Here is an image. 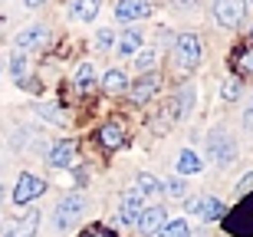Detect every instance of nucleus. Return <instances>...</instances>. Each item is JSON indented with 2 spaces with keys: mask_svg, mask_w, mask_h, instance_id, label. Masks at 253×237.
I'll use <instances>...</instances> for the list:
<instances>
[{
  "mask_svg": "<svg viewBox=\"0 0 253 237\" xmlns=\"http://www.w3.org/2000/svg\"><path fill=\"white\" fill-rule=\"evenodd\" d=\"M247 17V3L244 0H217L214 3V20L224 30H237Z\"/></svg>",
  "mask_w": 253,
  "mask_h": 237,
  "instance_id": "7ed1b4c3",
  "label": "nucleus"
},
{
  "mask_svg": "<svg viewBox=\"0 0 253 237\" xmlns=\"http://www.w3.org/2000/svg\"><path fill=\"white\" fill-rule=\"evenodd\" d=\"M112 40H115V33H112V30H99V37H95V43H99V47H109V43H112Z\"/></svg>",
  "mask_w": 253,
  "mask_h": 237,
  "instance_id": "7c9ffc66",
  "label": "nucleus"
},
{
  "mask_svg": "<svg viewBox=\"0 0 253 237\" xmlns=\"http://www.w3.org/2000/svg\"><path fill=\"white\" fill-rule=\"evenodd\" d=\"M46 191V181L40 178V175H33V171H23L17 178V185H13V204L17 208H27V204H33V201L40 198Z\"/></svg>",
  "mask_w": 253,
  "mask_h": 237,
  "instance_id": "f03ea898",
  "label": "nucleus"
},
{
  "mask_svg": "<svg viewBox=\"0 0 253 237\" xmlns=\"http://www.w3.org/2000/svg\"><path fill=\"white\" fill-rule=\"evenodd\" d=\"M79 237H115V234L109 228H102V224H89V228H85Z\"/></svg>",
  "mask_w": 253,
  "mask_h": 237,
  "instance_id": "cd10ccee",
  "label": "nucleus"
},
{
  "mask_svg": "<svg viewBox=\"0 0 253 237\" xmlns=\"http://www.w3.org/2000/svg\"><path fill=\"white\" fill-rule=\"evenodd\" d=\"M0 76H3V56H0Z\"/></svg>",
  "mask_w": 253,
  "mask_h": 237,
  "instance_id": "473e14b6",
  "label": "nucleus"
},
{
  "mask_svg": "<svg viewBox=\"0 0 253 237\" xmlns=\"http://www.w3.org/2000/svg\"><path fill=\"white\" fill-rule=\"evenodd\" d=\"M46 40H49V30L46 27H27V30H20V33H17L13 43H17V49L23 53V49H40Z\"/></svg>",
  "mask_w": 253,
  "mask_h": 237,
  "instance_id": "f8f14e48",
  "label": "nucleus"
},
{
  "mask_svg": "<svg viewBox=\"0 0 253 237\" xmlns=\"http://www.w3.org/2000/svg\"><path fill=\"white\" fill-rule=\"evenodd\" d=\"M237 194H240V198H247V194H253V171L240 178V185H237Z\"/></svg>",
  "mask_w": 253,
  "mask_h": 237,
  "instance_id": "c85d7f7f",
  "label": "nucleus"
},
{
  "mask_svg": "<svg viewBox=\"0 0 253 237\" xmlns=\"http://www.w3.org/2000/svg\"><path fill=\"white\" fill-rule=\"evenodd\" d=\"M135 228H138L141 234H158V231L165 228V208H161V204L141 208V214H138V224H135Z\"/></svg>",
  "mask_w": 253,
  "mask_h": 237,
  "instance_id": "9b49d317",
  "label": "nucleus"
},
{
  "mask_svg": "<svg viewBox=\"0 0 253 237\" xmlns=\"http://www.w3.org/2000/svg\"><path fill=\"white\" fill-rule=\"evenodd\" d=\"M151 63H155V53H151V49H145V53L138 56V69H145V73H151Z\"/></svg>",
  "mask_w": 253,
  "mask_h": 237,
  "instance_id": "c756f323",
  "label": "nucleus"
},
{
  "mask_svg": "<svg viewBox=\"0 0 253 237\" xmlns=\"http://www.w3.org/2000/svg\"><path fill=\"white\" fill-rule=\"evenodd\" d=\"M95 13H99V0H79V3H73V7H69V17H73V20H83V23L95 20Z\"/></svg>",
  "mask_w": 253,
  "mask_h": 237,
  "instance_id": "a211bd4d",
  "label": "nucleus"
},
{
  "mask_svg": "<svg viewBox=\"0 0 253 237\" xmlns=\"http://www.w3.org/2000/svg\"><path fill=\"white\" fill-rule=\"evenodd\" d=\"M158 86H161L158 73H141V79H135V86L128 89V99H131L135 105H145L151 95L158 93Z\"/></svg>",
  "mask_w": 253,
  "mask_h": 237,
  "instance_id": "0eeeda50",
  "label": "nucleus"
},
{
  "mask_svg": "<svg viewBox=\"0 0 253 237\" xmlns=\"http://www.w3.org/2000/svg\"><path fill=\"white\" fill-rule=\"evenodd\" d=\"M207 155L220 165V168H227V165H234L237 161V142L230 139V132H224V129H214V132L207 135Z\"/></svg>",
  "mask_w": 253,
  "mask_h": 237,
  "instance_id": "f257e3e1",
  "label": "nucleus"
},
{
  "mask_svg": "<svg viewBox=\"0 0 253 237\" xmlns=\"http://www.w3.org/2000/svg\"><path fill=\"white\" fill-rule=\"evenodd\" d=\"M10 76L17 86H27V53H10Z\"/></svg>",
  "mask_w": 253,
  "mask_h": 237,
  "instance_id": "412c9836",
  "label": "nucleus"
},
{
  "mask_svg": "<svg viewBox=\"0 0 253 237\" xmlns=\"http://www.w3.org/2000/svg\"><path fill=\"white\" fill-rule=\"evenodd\" d=\"M224 201L214 198V194H207V198H191L188 201V214H197L201 221H220L224 218Z\"/></svg>",
  "mask_w": 253,
  "mask_h": 237,
  "instance_id": "423d86ee",
  "label": "nucleus"
},
{
  "mask_svg": "<svg viewBox=\"0 0 253 237\" xmlns=\"http://www.w3.org/2000/svg\"><path fill=\"white\" fill-rule=\"evenodd\" d=\"M138 214H141V194L128 191L122 198V208H119V221L122 224H138Z\"/></svg>",
  "mask_w": 253,
  "mask_h": 237,
  "instance_id": "4468645a",
  "label": "nucleus"
},
{
  "mask_svg": "<svg viewBox=\"0 0 253 237\" xmlns=\"http://www.w3.org/2000/svg\"><path fill=\"white\" fill-rule=\"evenodd\" d=\"M230 66H234L237 79L240 76H253V40H247L244 47H237V53L230 56Z\"/></svg>",
  "mask_w": 253,
  "mask_h": 237,
  "instance_id": "ddd939ff",
  "label": "nucleus"
},
{
  "mask_svg": "<svg viewBox=\"0 0 253 237\" xmlns=\"http://www.w3.org/2000/svg\"><path fill=\"white\" fill-rule=\"evenodd\" d=\"M138 49H141V30L128 27L122 37H119V56H135Z\"/></svg>",
  "mask_w": 253,
  "mask_h": 237,
  "instance_id": "dca6fc26",
  "label": "nucleus"
},
{
  "mask_svg": "<svg viewBox=\"0 0 253 237\" xmlns=\"http://www.w3.org/2000/svg\"><path fill=\"white\" fill-rule=\"evenodd\" d=\"M194 99H197L194 86H184V89H181V95H178V115H191V109H194Z\"/></svg>",
  "mask_w": 253,
  "mask_h": 237,
  "instance_id": "393cba45",
  "label": "nucleus"
},
{
  "mask_svg": "<svg viewBox=\"0 0 253 237\" xmlns=\"http://www.w3.org/2000/svg\"><path fill=\"white\" fill-rule=\"evenodd\" d=\"M158 237H191V228H188V221H168L165 228L158 231Z\"/></svg>",
  "mask_w": 253,
  "mask_h": 237,
  "instance_id": "5701e85b",
  "label": "nucleus"
},
{
  "mask_svg": "<svg viewBox=\"0 0 253 237\" xmlns=\"http://www.w3.org/2000/svg\"><path fill=\"white\" fill-rule=\"evenodd\" d=\"M3 194H7V188H0V201H3Z\"/></svg>",
  "mask_w": 253,
  "mask_h": 237,
  "instance_id": "72a5a7b5",
  "label": "nucleus"
},
{
  "mask_svg": "<svg viewBox=\"0 0 253 237\" xmlns=\"http://www.w3.org/2000/svg\"><path fill=\"white\" fill-rule=\"evenodd\" d=\"M37 231H40V211H30L20 221H10L0 237H37Z\"/></svg>",
  "mask_w": 253,
  "mask_h": 237,
  "instance_id": "1a4fd4ad",
  "label": "nucleus"
},
{
  "mask_svg": "<svg viewBox=\"0 0 253 237\" xmlns=\"http://www.w3.org/2000/svg\"><path fill=\"white\" fill-rule=\"evenodd\" d=\"M220 95H224V102H234V99H240V79L230 76L224 83V89H220Z\"/></svg>",
  "mask_w": 253,
  "mask_h": 237,
  "instance_id": "bb28decb",
  "label": "nucleus"
},
{
  "mask_svg": "<svg viewBox=\"0 0 253 237\" xmlns=\"http://www.w3.org/2000/svg\"><path fill=\"white\" fill-rule=\"evenodd\" d=\"M37 112L43 115L46 122H53V125H63V122H66L63 109H56V102H37Z\"/></svg>",
  "mask_w": 253,
  "mask_h": 237,
  "instance_id": "4be33fe9",
  "label": "nucleus"
},
{
  "mask_svg": "<svg viewBox=\"0 0 253 237\" xmlns=\"http://www.w3.org/2000/svg\"><path fill=\"white\" fill-rule=\"evenodd\" d=\"M135 191L145 198V194H155V191H161V185H158V178H155V175H148V171H145V175H138V181H135Z\"/></svg>",
  "mask_w": 253,
  "mask_h": 237,
  "instance_id": "b1692460",
  "label": "nucleus"
},
{
  "mask_svg": "<svg viewBox=\"0 0 253 237\" xmlns=\"http://www.w3.org/2000/svg\"><path fill=\"white\" fill-rule=\"evenodd\" d=\"M201 168H204V158H201L197 152L184 148V152L178 155V175H197Z\"/></svg>",
  "mask_w": 253,
  "mask_h": 237,
  "instance_id": "f3484780",
  "label": "nucleus"
},
{
  "mask_svg": "<svg viewBox=\"0 0 253 237\" xmlns=\"http://www.w3.org/2000/svg\"><path fill=\"white\" fill-rule=\"evenodd\" d=\"M83 211H85V194H66L56 208V228L69 231L76 221L83 218Z\"/></svg>",
  "mask_w": 253,
  "mask_h": 237,
  "instance_id": "20e7f679",
  "label": "nucleus"
},
{
  "mask_svg": "<svg viewBox=\"0 0 253 237\" xmlns=\"http://www.w3.org/2000/svg\"><path fill=\"white\" fill-rule=\"evenodd\" d=\"M102 89H105V93H112V95H119V93L128 89V79H125L122 69H109V73L102 76Z\"/></svg>",
  "mask_w": 253,
  "mask_h": 237,
  "instance_id": "6ab92c4d",
  "label": "nucleus"
},
{
  "mask_svg": "<svg viewBox=\"0 0 253 237\" xmlns=\"http://www.w3.org/2000/svg\"><path fill=\"white\" fill-rule=\"evenodd\" d=\"M151 7L145 3V0H122V3H115V20L119 23H135V20L148 17Z\"/></svg>",
  "mask_w": 253,
  "mask_h": 237,
  "instance_id": "9d476101",
  "label": "nucleus"
},
{
  "mask_svg": "<svg viewBox=\"0 0 253 237\" xmlns=\"http://www.w3.org/2000/svg\"><path fill=\"white\" fill-rule=\"evenodd\" d=\"M46 161L53 168H73L76 165V139H59V142L49 148Z\"/></svg>",
  "mask_w": 253,
  "mask_h": 237,
  "instance_id": "6e6552de",
  "label": "nucleus"
},
{
  "mask_svg": "<svg viewBox=\"0 0 253 237\" xmlns=\"http://www.w3.org/2000/svg\"><path fill=\"white\" fill-rule=\"evenodd\" d=\"M76 89H79V93H89V89H92L95 86V66L92 63H83V66L76 69Z\"/></svg>",
  "mask_w": 253,
  "mask_h": 237,
  "instance_id": "aec40b11",
  "label": "nucleus"
},
{
  "mask_svg": "<svg viewBox=\"0 0 253 237\" xmlns=\"http://www.w3.org/2000/svg\"><path fill=\"white\" fill-rule=\"evenodd\" d=\"M161 191H165L168 198H184V194H188V185H184V178H171V181L161 185Z\"/></svg>",
  "mask_w": 253,
  "mask_h": 237,
  "instance_id": "a878e982",
  "label": "nucleus"
},
{
  "mask_svg": "<svg viewBox=\"0 0 253 237\" xmlns=\"http://www.w3.org/2000/svg\"><path fill=\"white\" fill-rule=\"evenodd\" d=\"M99 142L109 148V152H115V148H122L125 145V129L119 122H109V125H102L99 129Z\"/></svg>",
  "mask_w": 253,
  "mask_h": 237,
  "instance_id": "2eb2a0df",
  "label": "nucleus"
},
{
  "mask_svg": "<svg viewBox=\"0 0 253 237\" xmlns=\"http://www.w3.org/2000/svg\"><path fill=\"white\" fill-rule=\"evenodd\" d=\"M174 53H178V66L181 69H194L201 63V40L194 33H181L174 40Z\"/></svg>",
  "mask_w": 253,
  "mask_h": 237,
  "instance_id": "39448f33",
  "label": "nucleus"
},
{
  "mask_svg": "<svg viewBox=\"0 0 253 237\" xmlns=\"http://www.w3.org/2000/svg\"><path fill=\"white\" fill-rule=\"evenodd\" d=\"M244 125L253 132V99H250V105H247V112H244Z\"/></svg>",
  "mask_w": 253,
  "mask_h": 237,
  "instance_id": "2f4dec72",
  "label": "nucleus"
}]
</instances>
